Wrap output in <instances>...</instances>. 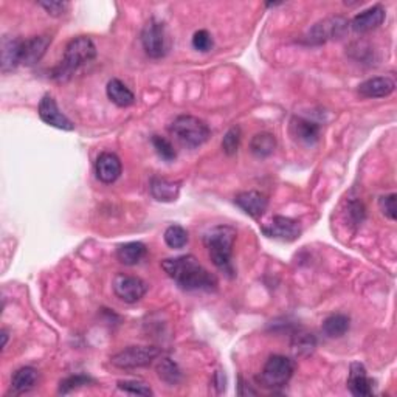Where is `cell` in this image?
<instances>
[{"label": "cell", "mask_w": 397, "mask_h": 397, "mask_svg": "<svg viewBox=\"0 0 397 397\" xmlns=\"http://www.w3.org/2000/svg\"><path fill=\"white\" fill-rule=\"evenodd\" d=\"M165 242L171 248H184L188 243V231L180 225H171L165 230Z\"/></svg>", "instance_id": "obj_27"}, {"label": "cell", "mask_w": 397, "mask_h": 397, "mask_svg": "<svg viewBox=\"0 0 397 397\" xmlns=\"http://www.w3.org/2000/svg\"><path fill=\"white\" fill-rule=\"evenodd\" d=\"M2 338H4L2 348H5V346H6V341H8V333H6V331H2Z\"/></svg>", "instance_id": "obj_36"}, {"label": "cell", "mask_w": 397, "mask_h": 397, "mask_svg": "<svg viewBox=\"0 0 397 397\" xmlns=\"http://www.w3.org/2000/svg\"><path fill=\"white\" fill-rule=\"evenodd\" d=\"M385 10L381 5H374L368 10L357 14L353 21H351V26L357 33H368L378 29L385 21Z\"/></svg>", "instance_id": "obj_14"}, {"label": "cell", "mask_w": 397, "mask_h": 397, "mask_svg": "<svg viewBox=\"0 0 397 397\" xmlns=\"http://www.w3.org/2000/svg\"><path fill=\"white\" fill-rule=\"evenodd\" d=\"M193 47L197 51H202L206 53L213 49V38L211 34L206 31V30H198L194 33L193 36Z\"/></svg>", "instance_id": "obj_32"}, {"label": "cell", "mask_w": 397, "mask_h": 397, "mask_svg": "<svg viewBox=\"0 0 397 397\" xmlns=\"http://www.w3.org/2000/svg\"><path fill=\"white\" fill-rule=\"evenodd\" d=\"M348 30V21L343 17H329L315 24L306 36V42L311 45H321L332 39H340Z\"/></svg>", "instance_id": "obj_8"}, {"label": "cell", "mask_w": 397, "mask_h": 397, "mask_svg": "<svg viewBox=\"0 0 397 397\" xmlns=\"http://www.w3.org/2000/svg\"><path fill=\"white\" fill-rule=\"evenodd\" d=\"M50 44V36H34V38L25 39L22 44V64L29 67L38 64Z\"/></svg>", "instance_id": "obj_15"}, {"label": "cell", "mask_w": 397, "mask_h": 397, "mask_svg": "<svg viewBox=\"0 0 397 397\" xmlns=\"http://www.w3.org/2000/svg\"><path fill=\"white\" fill-rule=\"evenodd\" d=\"M396 198H397V196L394 193L388 194V196H382L381 198H378V206H381L383 216H386L390 221H396V218H397Z\"/></svg>", "instance_id": "obj_33"}, {"label": "cell", "mask_w": 397, "mask_h": 397, "mask_svg": "<svg viewBox=\"0 0 397 397\" xmlns=\"http://www.w3.org/2000/svg\"><path fill=\"white\" fill-rule=\"evenodd\" d=\"M39 5L44 8L45 11L51 16H62L66 13V10L69 8L67 2H56V0H50V2H39Z\"/></svg>", "instance_id": "obj_34"}, {"label": "cell", "mask_w": 397, "mask_h": 397, "mask_svg": "<svg viewBox=\"0 0 397 397\" xmlns=\"http://www.w3.org/2000/svg\"><path fill=\"white\" fill-rule=\"evenodd\" d=\"M141 44L148 56L154 59L164 58L168 53V34L165 25L156 19H151L141 31Z\"/></svg>", "instance_id": "obj_7"}, {"label": "cell", "mask_w": 397, "mask_h": 397, "mask_svg": "<svg viewBox=\"0 0 397 397\" xmlns=\"http://www.w3.org/2000/svg\"><path fill=\"white\" fill-rule=\"evenodd\" d=\"M112 287L115 295L120 298L121 301L134 304L140 301L141 298L148 292V284L143 281L139 276H131L124 273H116Z\"/></svg>", "instance_id": "obj_9"}, {"label": "cell", "mask_w": 397, "mask_h": 397, "mask_svg": "<svg viewBox=\"0 0 397 397\" xmlns=\"http://www.w3.org/2000/svg\"><path fill=\"white\" fill-rule=\"evenodd\" d=\"M349 216L351 218H354L356 223H360L365 219V208L362 203L358 202H351L349 205Z\"/></svg>", "instance_id": "obj_35"}, {"label": "cell", "mask_w": 397, "mask_h": 397, "mask_svg": "<svg viewBox=\"0 0 397 397\" xmlns=\"http://www.w3.org/2000/svg\"><path fill=\"white\" fill-rule=\"evenodd\" d=\"M275 148H276V139H275V135L270 132L256 134L250 141L251 152H253V154L259 159L272 156Z\"/></svg>", "instance_id": "obj_25"}, {"label": "cell", "mask_w": 397, "mask_h": 397, "mask_svg": "<svg viewBox=\"0 0 397 397\" xmlns=\"http://www.w3.org/2000/svg\"><path fill=\"white\" fill-rule=\"evenodd\" d=\"M38 369H34L33 366H24L17 369L11 378L13 394H24L33 390L36 382H38Z\"/></svg>", "instance_id": "obj_21"}, {"label": "cell", "mask_w": 397, "mask_h": 397, "mask_svg": "<svg viewBox=\"0 0 397 397\" xmlns=\"http://www.w3.org/2000/svg\"><path fill=\"white\" fill-rule=\"evenodd\" d=\"M119 388L121 391L134 396H152L151 388L140 381H120Z\"/></svg>", "instance_id": "obj_31"}, {"label": "cell", "mask_w": 397, "mask_h": 397, "mask_svg": "<svg viewBox=\"0 0 397 397\" xmlns=\"http://www.w3.org/2000/svg\"><path fill=\"white\" fill-rule=\"evenodd\" d=\"M161 268L184 291L211 292L218 287V279L211 275L193 255L168 258L161 261Z\"/></svg>", "instance_id": "obj_1"}, {"label": "cell", "mask_w": 397, "mask_h": 397, "mask_svg": "<svg viewBox=\"0 0 397 397\" xmlns=\"http://www.w3.org/2000/svg\"><path fill=\"white\" fill-rule=\"evenodd\" d=\"M234 203H236L243 213L248 214L250 218L258 219L266 213L268 201L263 193L253 191V189H251V191H242L236 194V197H234Z\"/></svg>", "instance_id": "obj_13"}, {"label": "cell", "mask_w": 397, "mask_h": 397, "mask_svg": "<svg viewBox=\"0 0 397 397\" xmlns=\"http://www.w3.org/2000/svg\"><path fill=\"white\" fill-rule=\"evenodd\" d=\"M90 383H94V378L89 377V376H84V374L70 376V377L64 378V381L61 382L59 393L61 394H69V393H71L74 390H78V388L90 385Z\"/></svg>", "instance_id": "obj_29"}, {"label": "cell", "mask_w": 397, "mask_h": 397, "mask_svg": "<svg viewBox=\"0 0 397 397\" xmlns=\"http://www.w3.org/2000/svg\"><path fill=\"white\" fill-rule=\"evenodd\" d=\"M107 98L119 107H128L135 103V95L132 90L120 79H111L106 87Z\"/></svg>", "instance_id": "obj_22"}, {"label": "cell", "mask_w": 397, "mask_h": 397, "mask_svg": "<svg viewBox=\"0 0 397 397\" xmlns=\"http://www.w3.org/2000/svg\"><path fill=\"white\" fill-rule=\"evenodd\" d=\"M157 371H159V377L161 378V381H165L169 385H176L180 382V378H182V373H180L179 366L169 358L160 360Z\"/></svg>", "instance_id": "obj_26"}, {"label": "cell", "mask_w": 397, "mask_h": 397, "mask_svg": "<svg viewBox=\"0 0 397 397\" xmlns=\"http://www.w3.org/2000/svg\"><path fill=\"white\" fill-rule=\"evenodd\" d=\"M351 328V320L348 315L343 313H333L331 317L323 321V332L324 336H328L329 338H340L345 336V333Z\"/></svg>", "instance_id": "obj_24"}, {"label": "cell", "mask_w": 397, "mask_h": 397, "mask_svg": "<svg viewBox=\"0 0 397 397\" xmlns=\"http://www.w3.org/2000/svg\"><path fill=\"white\" fill-rule=\"evenodd\" d=\"M160 356L156 346H129L111 358V363L120 369H135L151 365Z\"/></svg>", "instance_id": "obj_6"}, {"label": "cell", "mask_w": 397, "mask_h": 397, "mask_svg": "<svg viewBox=\"0 0 397 397\" xmlns=\"http://www.w3.org/2000/svg\"><path fill=\"white\" fill-rule=\"evenodd\" d=\"M149 189L152 197L157 198L159 202H174L179 197L180 185L164 177H154L151 180Z\"/></svg>", "instance_id": "obj_20"}, {"label": "cell", "mask_w": 397, "mask_h": 397, "mask_svg": "<svg viewBox=\"0 0 397 397\" xmlns=\"http://www.w3.org/2000/svg\"><path fill=\"white\" fill-rule=\"evenodd\" d=\"M148 248L141 242H128L116 248V259L124 266H135L146 256Z\"/></svg>", "instance_id": "obj_23"}, {"label": "cell", "mask_w": 397, "mask_h": 397, "mask_svg": "<svg viewBox=\"0 0 397 397\" xmlns=\"http://www.w3.org/2000/svg\"><path fill=\"white\" fill-rule=\"evenodd\" d=\"M169 132L173 134V137L182 144V146L189 149L202 146L211 135L208 124L193 115H179L177 119L171 123Z\"/></svg>", "instance_id": "obj_4"}, {"label": "cell", "mask_w": 397, "mask_h": 397, "mask_svg": "<svg viewBox=\"0 0 397 397\" xmlns=\"http://www.w3.org/2000/svg\"><path fill=\"white\" fill-rule=\"evenodd\" d=\"M241 139H242V132L239 126H234L231 128L227 134H225V137L222 140V149L227 156H234L239 149V144H241Z\"/></svg>", "instance_id": "obj_28"}, {"label": "cell", "mask_w": 397, "mask_h": 397, "mask_svg": "<svg viewBox=\"0 0 397 397\" xmlns=\"http://www.w3.org/2000/svg\"><path fill=\"white\" fill-rule=\"evenodd\" d=\"M96 58V47L94 41L87 38V36H78V38L71 39L64 51V56L59 62V66L53 70V78L59 83L67 81L76 70H79L83 66L89 64Z\"/></svg>", "instance_id": "obj_3"}, {"label": "cell", "mask_w": 397, "mask_h": 397, "mask_svg": "<svg viewBox=\"0 0 397 397\" xmlns=\"http://www.w3.org/2000/svg\"><path fill=\"white\" fill-rule=\"evenodd\" d=\"M291 131L296 140L306 144H313L320 139V126L303 116H295L291 123Z\"/></svg>", "instance_id": "obj_19"}, {"label": "cell", "mask_w": 397, "mask_h": 397, "mask_svg": "<svg viewBox=\"0 0 397 397\" xmlns=\"http://www.w3.org/2000/svg\"><path fill=\"white\" fill-rule=\"evenodd\" d=\"M293 371L295 365L291 358L284 356H272L266 362L258 381L268 390H278V388H283L288 383Z\"/></svg>", "instance_id": "obj_5"}, {"label": "cell", "mask_w": 397, "mask_h": 397, "mask_svg": "<svg viewBox=\"0 0 397 397\" xmlns=\"http://www.w3.org/2000/svg\"><path fill=\"white\" fill-rule=\"evenodd\" d=\"M396 83L390 76H376L363 81L358 86V94L363 98H385L394 92Z\"/></svg>", "instance_id": "obj_17"}, {"label": "cell", "mask_w": 397, "mask_h": 397, "mask_svg": "<svg viewBox=\"0 0 397 397\" xmlns=\"http://www.w3.org/2000/svg\"><path fill=\"white\" fill-rule=\"evenodd\" d=\"M348 388L357 397H368L373 394V381L368 377L362 363H351Z\"/></svg>", "instance_id": "obj_16"}, {"label": "cell", "mask_w": 397, "mask_h": 397, "mask_svg": "<svg viewBox=\"0 0 397 397\" xmlns=\"http://www.w3.org/2000/svg\"><path fill=\"white\" fill-rule=\"evenodd\" d=\"M22 44L19 38L4 36L2 38V71H11L19 64H22Z\"/></svg>", "instance_id": "obj_18"}, {"label": "cell", "mask_w": 397, "mask_h": 397, "mask_svg": "<svg viewBox=\"0 0 397 397\" xmlns=\"http://www.w3.org/2000/svg\"><path fill=\"white\" fill-rule=\"evenodd\" d=\"M152 144H154V149L157 151V154L165 161L176 160L177 152L173 146V143H171L169 140L160 137V135H154V137H152Z\"/></svg>", "instance_id": "obj_30"}, {"label": "cell", "mask_w": 397, "mask_h": 397, "mask_svg": "<svg viewBox=\"0 0 397 397\" xmlns=\"http://www.w3.org/2000/svg\"><path fill=\"white\" fill-rule=\"evenodd\" d=\"M236 241V230L230 225H218L205 234L203 242L208 250V255L213 264L218 267L222 273L233 278V247Z\"/></svg>", "instance_id": "obj_2"}, {"label": "cell", "mask_w": 397, "mask_h": 397, "mask_svg": "<svg viewBox=\"0 0 397 397\" xmlns=\"http://www.w3.org/2000/svg\"><path fill=\"white\" fill-rule=\"evenodd\" d=\"M261 230H263V233L268 238L291 242L300 238L301 225L295 219L284 218V216H275L272 222Z\"/></svg>", "instance_id": "obj_11"}, {"label": "cell", "mask_w": 397, "mask_h": 397, "mask_svg": "<svg viewBox=\"0 0 397 397\" xmlns=\"http://www.w3.org/2000/svg\"><path fill=\"white\" fill-rule=\"evenodd\" d=\"M38 114L41 116V120L51 126V128H56L61 131H74L75 124L71 123L67 116L59 111V107L56 104V99L53 98L50 94L44 95L41 103H39V109Z\"/></svg>", "instance_id": "obj_10"}, {"label": "cell", "mask_w": 397, "mask_h": 397, "mask_svg": "<svg viewBox=\"0 0 397 397\" xmlns=\"http://www.w3.org/2000/svg\"><path fill=\"white\" fill-rule=\"evenodd\" d=\"M121 160L112 152H103L99 154L95 164V174L99 182L103 184H114L121 176Z\"/></svg>", "instance_id": "obj_12"}]
</instances>
